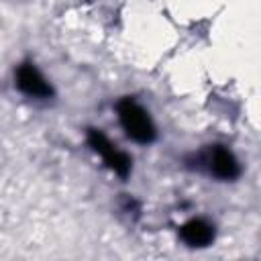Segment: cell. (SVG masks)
I'll return each instance as SVG.
<instances>
[{
  "instance_id": "cell-1",
  "label": "cell",
  "mask_w": 261,
  "mask_h": 261,
  "mask_svg": "<svg viewBox=\"0 0 261 261\" xmlns=\"http://www.w3.org/2000/svg\"><path fill=\"white\" fill-rule=\"evenodd\" d=\"M116 116L126 137L139 145H151L157 137V128L149 112L133 98H120L116 102Z\"/></svg>"
},
{
  "instance_id": "cell-2",
  "label": "cell",
  "mask_w": 261,
  "mask_h": 261,
  "mask_svg": "<svg viewBox=\"0 0 261 261\" xmlns=\"http://www.w3.org/2000/svg\"><path fill=\"white\" fill-rule=\"evenodd\" d=\"M86 141H88V145L92 147V151L98 153V155L104 159L106 167H108L112 173H116L118 177H128L130 167H133L130 157H128L124 151H120L116 145H112L110 139H108L100 128H88Z\"/></svg>"
},
{
  "instance_id": "cell-3",
  "label": "cell",
  "mask_w": 261,
  "mask_h": 261,
  "mask_svg": "<svg viewBox=\"0 0 261 261\" xmlns=\"http://www.w3.org/2000/svg\"><path fill=\"white\" fill-rule=\"evenodd\" d=\"M200 165L220 181H234L241 175V163L234 153L224 145L208 147L200 157Z\"/></svg>"
},
{
  "instance_id": "cell-4",
  "label": "cell",
  "mask_w": 261,
  "mask_h": 261,
  "mask_svg": "<svg viewBox=\"0 0 261 261\" xmlns=\"http://www.w3.org/2000/svg\"><path fill=\"white\" fill-rule=\"evenodd\" d=\"M14 86L20 94L33 98V100H49L53 98V86L47 82V77L39 71V67L31 61L20 63L14 69Z\"/></svg>"
},
{
  "instance_id": "cell-5",
  "label": "cell",
  "mask_w": 261,
  "mask_h": 261,
  "mask_svg": "<svg viewBox=\"0 0 261 261\" xmlns=\"http://www.w3.org/2000/svg\"><path fill=\"white\" fill-rule=\"evenodd\" d=\"M214 224L204 218H192L179 226V239L188 247H208L214 241Z\"/></svg>"
}]
</instances>
